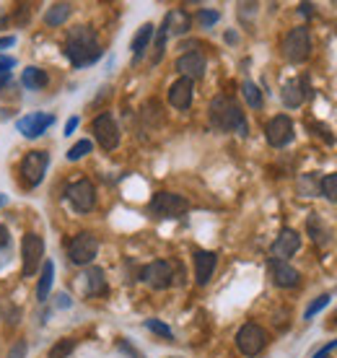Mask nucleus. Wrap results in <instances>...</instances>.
I'll return each mask as SVG.
<instances>
[{
  "mask_svg": "<svg viewBox=\"0 0 337 358\" xmlns=\"http://www.w3.org/2000/svg\"><path fill=\"white\" fill-rule=\"evenodd\" d=\"M65 55L73 63V68H86V65H94L96 60H101V47H99L96 31L91 27H76L71 29L68 34V42H65Z\"/></svg>",
  "mask_w": 337,
  "mask_h": 358,
  "instance_id": "nucleus-1",
  "label": "nucleus"
},
{
  "mask_svg": "<svg viewBox=\"0 0 337 358\" xmlns=\"http://www.w3.org/2000/svg\"><path fill=\"white\" fill-rule=\"evenodd\" d=\"M208 112H210V125H213L215 130H221V133H236V135H241V138L249 135L247 117H244L239 104L231 96H226V94L215 96L213 101H210V109H208Z\"/></svg>",
  "mask_w": 337,
  "mask_h": 358,
  "instance_id": "nucleus-2",
  "label": "nucleus"
},
{
  "mask_svg": "<svg viewBox=\"0 0 337 358\" xmlns=\"http://www.w3.org/2000/svg\"><path fill=\"white\" fill-rule=\"evenodd\" d=\"M311 55V34L306 27H296L291 29L283 39V57L288 63L299 65L303 60H309Z\"/></svg>",
  "mask_w": 337,
  "mask_h": 358,
  "instance_id": "nucleus-3",
  "label": "nucleus"
},
{
  "mask_svg": "<svg viewBox=\"0 0 337 358\" xmlns=\"http://www.w3.org/2000/svg\"><path fill=\"white\" fill-rule=\"evenodd\" d=\"M148 210L156 218H179V215H185L189 210V203L182 195H177V192H156L151 197Z\"/></svg>",
  "mask_w": 337,
  "mask_h": 358,
  "instance_id": "nucleus-4",
  "label": "nucleus"
},
{
  "mask_svg": "<svg viewBox=\"0 0 337 358\" xmlns=\"http://www.w3.org/2000/svg\"><path fill=\"white\" fill-rule=\"evenodd\" d=\"M42 257H45V239L39 234L29 231L24 236V244H21V273H24V278L34 275L36 268L42 265Z\"/></svg>",
  "mask_w": 337,
  "mask_h": 358,
  "instance_id": "nucleus-5",
  "label": "nucleus"
},
{
  "mask_svg": "<svg viewBox=\"0 0 337 358\" xmlns=\"http://www.w3.org/2000/svg\"><path fill=\"white\" fill-rule=\"evenodd\" d=\"M265 345H267V332L262 330L259 324L247 322L236 332V348H239V353H244V356H249V358L259 356V353L265 350Z\"/></svg>",
  "mask_w": 337,
  "mask_h": 358,
  "instance_id": "nucleus-6",
  "label": "nucleus"
},
{
  "mask_svg": "<svg viewBox=\"0 0 337 358\" xmlns=\"http://www.w3.org/2000/svg\"><path fill=\"white\" fill-rule=\"evenodd\" d=\"M47 166H50L47 151L27 153L24 162H21V179H24V185H27V187H39L47 174Z\"/></svg>",
  "mask_w": 337,
  "mask_h": 358,
  "instance_id": "nucleus-7",
  "label": "nucleus"
},
{
  "mask_svg": "<svg viewBox=\"0 0 337 358\" xmlns=\"http://www.w3.org/2000/svg\"><path fill=\"white\" fill-rule=\"evenodd\" d=\"M99 255V239L91 231H80L73 236L71 247H68V257L73 265H91L94 257Z\"/></svg>",
  "mask_w": 337,
  "mask_h": 358,
  "instance_id": "nucleus-8",
  "label": "nucleus"
},
{
  "mask_svg": "<svg viewBox=\"0 0 337 358\" xmlns=\"http://www.w3.org/2000/svg\"><path fill=\"white\" fill-rule=\"evenodd\" d=\"M91 133L96 138V143L104 148V151H115L117 145H120V125L115 122V117L104 112V115H99L94 122H91Z\"/></svg>",
  "mask_w": 337,
  "mask_h": 358,
  "instance_id": "nucleus-9",
  "label": "nucleus"
},
{
  "mask_svg": "<svg viewBox=\"0 0 337 358\" xmlns=\"http://www.w3.org/2000/svg\"><path fill=\"white\" fill-rule=\"evenodd\" d=\"M65 197L78 213H89L96 206V187L91 185L89 179H78V182H73L71 187L65 189Z\"/></svg>",
  "mask_w": 337,
  "mask_h": 358,
  "instance_id": "nucleus-10",
  "label": "nucleus"
},
{
  "mask_svg": "<svg viewBox=\"0 0 337 358\" xmlns=\"http://www.w3.org/2000/svg\"><path fill=\"white\" fill-rule=\"evenodd\" d=\"M293 135L296 130H293V120L288 115H275L265 125V138L273 148H285L293 141Z\"/></svg>",
  "mask_w": 337,
  "mask_h": 358,
  "instance_id": "nucleus-11",
  "label": "nucleus"
},
{
  "mask_svg": "<svg viewBox=\"0 0 337 358\" xmlns=\"http://www.w3.org/2000/svg\"><path fill=\"white\" fill-rule=\"evenodd\" d=\"M141 280L145 286L156 288V291H164L174 283V270L168 265L166 260H156V262H148L145 268L141 270Z\"/></svg>",
  "mask_w": 337,
  "mask_h": 358,
  "instance_id": "nucleus-12",
  "label": "nucleus"
},
{
  "mask_svg": "<svg viewBox=\"0 0 337 358\" xmlns=\"http://www.w3.org/2000/svg\"><path fill=\"white\" fill-rule=\"evenodd\" d=\"M52 125H55V115H50V112H31V115L21 117L16 122L18 133L24 135V138H39V135H45Z\"/></svg>",
  "mask_w": 337,
  "mask_h": 358,
  "instance_id": "nucleus-13",
  "label": "nucleus"
},
{
  "mask_svg": "<svg viewBox=\"0 0 337 358\" xmlns=\"http://www.w3.org/2000/svg\"><path fill=\"white\" fill-rule=\"evenodd\" d=\"M177 71L182 73V78L197 81V78H203L205 71H208V60H205L203 52H197V50H189V52L179 55V57H177Z\"/></svg>",
  "mask_w": 337,
  "mask_h": 358,
  "instance_id": "nucleus-14",
  "label": "nucleus"
},
{
  "mask_svg": "<svg viewBox=\"0 0 337 358\" xmlns=\"http://www.w3.org/2000/svg\"><path fill=\"white\" fill-rule=\"evenodd\" d=\"M299 250H301V234L293 229H283L273 242V260L288 262V257H293Z\"/></svg>",
  "mask_w": 337,
  "mask_h": 358,
  "instance_id": "nucleus-15",
  "label": "nucleus"
},
{
  "mask_svg": "<svg viewBox=\"0 0 337 358\" xmlns=\"http://www.w3.org/2000/svg\"><path fill=\"white\" fill-rule=\"evenodd\" d=\"M267 270H270V278H273V283L278 288H296L301 283V273L283 260H270Z\"/></svg>",
  "mask_w": 337,
  "mask_h": 358,
  "instance_id": "nucleus-16",
  "label": "nucleus"
},
{
  "mask_svg": "<svg viewBox=\"0 0 337 358\" xmlns=\"http://www.w3.org/2000/svg\"><path fill=\"white\" fill-rule=\"evenodd\" d=\"M309 96V76H301V78H293L283 86L280 91V99L288 109H299Z\"/></svg>",
  "mask_w": 337,
  "mask_h": 358,
  "instance_id": "nucleus-17",
  "label": "nucleus"
},
{
  "mask_svg": "<svg viewBox=\"0 0 337 358\" xmlns=\"http://www.w3.org/2000/svg\"><path fill=\"white\" fill-rule=\"evenodd\" d=\"M215 265H218L215 252L195 250V280H197V286H208V283H210V278H213V273H215Z\"/></svg>",
  "mask_w": 337,
  "mask_h": 358,
  "instance_id": "nucleus-18",
  "label": "nucleus"
},
{
  "mask_svg": "<svg viewBox=\"0 0 337 358\" xmlns=\"http://www.w3.org/2000/svg\"><path fill=\"white\" fill-rule=\"evenodd\" d=\"M192 81L189 78H177L168 89V104L174 109H189L192 107Z\"/></svg>",
  "mask_w": 337,
  "mask_h": 358,
  "instance_id": "nucleus-19",
  "label": "nucleus"
},
{
  "mask_svg": "<svg viewBox=\"0 0 337 358\" xmlns=\"http://www.w3.org/2000/svg\"><path fill=\"white\" fill-rule=\"evenodd\" d=\"M189 27H192V18L182 8L168 10L166 18H164V24H161V29L166 31V36H182L189 31Z\"/></svg>",
  "mask_w": 337,
  "mask_h": 358,
  "instance_id": "nucleus-20",
  "label": "nucleus"
},
{
  "mask_svg": "<svg viewBox=\"0 0 337 358\" xmlns=\"http://www.w3.org/2000/svg\"><path fill=\"white\" fill-rule=\"evenodd\" d=\"M306 231H309L311 242L317 244L320 250L329 247V242H332V231H329V226L322 221L320 213H311L309 218H306Z\"/></svg>",
  "mask_w": 337,
  "mask_h": 358,
  "instance_id": "nucleus-21",
  "label": "nucleus"
},
{
  "mask_svg": "<svg viewBox=\"0 0 337 358\" xmlns=\"http://www.w3.org/2000/svg\"><path fill=\"white\" fill-rule=\"evenodd\" d=\"M153 24H143L141 29H138V34L133 36V42H130V50H133V63H141V57L145 55V50H148V45H151L153 39Z\"/></svg>",
  "mask_w": 337,
  "mask_h": 358,
  "instance_id": "nucleus-22",
  "label": "nucleus"
},
{
  "mask_svg": "<svg viewBox=\"0 0 337 358\" xmlns=\"http://www.w3.org/2000/svg\"><path fill=\"white\" fill-rule=\"evenodd\" d=\"M86 294L89 296H104L107 294V278L101 268H89L86 273Z\"/></svg>",
  "mask_w": 337,
  "mask_h": 358,
  "instance_id": "nucleus-23",
  "label": "nucleus"
},
{
  "mask_svg": "<svg viewBox=\"0 0 337 358\" xmlns=\"http://www.w3.org/2000/svg\"><path fill=\"white\" fill-rule=\"evenodd\" d=\"M21 83H24L27 89H31V91H39V89H45L47 83H50V78H47V73L42 71V68L29 65L27 71H24V76H21Z\"/></svg>",
  "mask_w": 337,
  "mask_h": 358,
  "instance_id": "nucleus-24",
  "label": "nucleus"
},
{
  "mask_svg": "<svg viewBox=\"0 0 337 358\" xmlns=\"http://www.w3.org/2000/svg\"><path fill=\"white\" fill-rule=\"evenodd\" d=\"M52 280H55V265L52 260H47L42 265V275H39V286H36V299L39 301H47V296L52 291Z\"/></svg>",
  "mask_w": 337,
  "mask_h": 358,
  "instance_id": "nucleus-25",
  "label": "nucleus"
},
{
  "mask_svg": "<svg viewBox=\"0 0 337 358\" xmlns=\"http://www.w3.org/2000/svg\"><path fill=\"white\" fill-rule=\"evenodd\" d=\"M71 10H73L71 3H55L52 8L45 13V24H47V27H60V24H65V21H68Z\"/></svg>",
  "mask_w": 337,
  "mask_h": 358,
  "instance_id": "nucleus-26",
  "label": "nucleus"
},
{
  "mask_svg": "<svg viewBox=\"0 0 337 358\" xmlns=\"http://www.w3.org/2000/svg\"><path fill=\"white\" fill-rule=\"evenodd\" d=\"M320 182L322 179L311 171V174H301V179H299V192H301L303 197H314L320 195Z\"/></svg>",
  "mask_w": 337,
  "mask_h": 358,
  "instance_id": "nucleus-27",
  "label": "nucleus"
},
{
  "mask_svg": "<svg viewBox=\"0 0 337 358\" xmlns=\"http://www.w3.org/2000/svg\"><path fill=\"white\" fill-rule=\"evenodd\" d=\"M241 96L247 99V104L252 109H259V107H262V91H259V86H254L252 81H244V83H241Z\"/></svg>",
  "mask_w": 337,
  "mask_h": 358,
  "instance_id": "nucleus-28",
  "label": "nucleus"
},
{
  "mask_svg": "<svg viewBox=\"0 0 337 358\" xmlns=\"http://www.w3.org/2000/svg\"><path fill=\"white\" fill-rule=\"evenodd\" d=\"M320 195L327 197L329 203H335V206H337V171H332V174H327V177H322Z\"/></svg>",
  "mask_w": 337,
  "mask_h": 358,
  "instance_id": "nucleus-29",
  "label": "nucleus"
},
{
  "mask_svg": "<svg viewBox=\"0 0 337 358\" xmlns=\"http://www.w3.org/2000/svg\"><path fill=\"white\" fill-rule=\"evenodd\" d=\"M329 301H332V296H329V294L317 296V299H314V301H311V304L306 306V312H303V320H311V317H317V314H320L322 309H324V306L329 304Z\"/></svg>",
  "mask_w": 337,
  "mask_h": 358,
  "instance_id": "nucleus-30",
  "label": "nucleus"
},
{
  "mask_svg": "<svg viewBox=\"0 0 337 358\" xmlns=\"http://www.w3.org/2000/svg\"><path fill=\"white\" fill-rule=\"evenodd\" d=\"M166 31L164 29H159L156 31V47H153V57H151V63L153 65H159L161 63V57H164V50H166Z\"/></svg>",
  "mask_w": 337,
  "mask_h": 358,
  "instance_id": "nucleus-31",
  "label": "nucleus"
},
{
  "mask_svg": "<svg viewBox=\"0 0 337 358\" xmlns=\"http://www.w3.org/2000/svg\"><path fill=\"white\" fill-rule=\"evenodd\" d=\"M145 327L151 332H156V335H161V338H166V341H174V332H171V327L168 324H164L161 320H145Z\"/></svg>",
  "mask_w": 337,
  "mask_h": 358,
  "instance_id": "nucleus-32",
  "label": "nucleus"
},
{
  "mask_svg": "<svg viewBox=\"0 0 337 358\" xmlns=\"http://www.w3.org/2000/svg\"><path fill=\"white\" fill-rule=\"evenodd\" d=\"M91 148H94V143H91V141H78V143L68 151V162H78V159H83L86 153H91Z\"/></svg>",
  "mask_w": 337,
  "mask_h": 358,
  "instance_id": "nucleus-33",
  "label": "nucleus"
},
{
  "mask_svg": "<svg viewBox=\"0 0 337 358\" xmlns=\"http://www.w3.org/2000/svg\"><path fill=\"white\" fill-rule=\"evenodd\" d=\"M218 18H221V13H218V10L203 8L200 13H197V24H200V27H205V29H210L213 24H218Z\"/></svg>",
  "mask_w": 337,
  "mask_h": 358,
  "instance_id": "nucleus-34",
  "label": "nucleus"
},
{
  "mask_svg": "<svg viewBox=\"0 0 337 358\" xmlns=\"http://www.w3.org/2000/svg\"><path fill=\"white\" fill-rule=\"evenodd\" d=\"M73 348H76V341H71V338H65V341H60L52 350H50V358H65Z\"/></svg>",
  "mask_w": 337,
  "mask_h": 358,
  "instance_id": "nucleus-35",
  "label": "nucleus"
},
{
  "mask_svg": "<svg viewBox=\"0 0 337 358\" xmlns=\"http://www.w3.org/2000/svg\"><path fill=\"white\" fill-rule=\"evenodd\" d=\"M309 127H314V130H317V135H322V138H324L327 143H335V135H332V130H329L327 125H320V122H311Z\"/></svg>",
  "mask_w": 337,
  "mask_h": 358,
  "instance_id": "nucleus-36",
  "label": "nucleus"
},
{
  "mask_svg": "<svg viewBox=\"0 0 337 358\" xmlns=\"http://www.w3.org/2000/svg\"><path fill=\"white\" fill-rule=\"evenodd\" d=\"M24 356H27V343L24 341L13 343V348L8 350V358H24Z\"/></svg>",
  "mask_w": 337,
  "mask_h": 358,
  "instance_id": "nucleus-37",
  "label": "nucleus"
},
{
  "mask_svg": "<svg viewBox=\"0 0 337 358\" xmlns=\"http://www.w3.org/2000/svg\"><path fill=\"white\" fill-rule=\"evenodd\" d=\"M332 350H337V341H329L324 348H320L311 358H329V353H332Z\"/></svg>",
  "mask_w": 337,
  "mask_h": 358,
  "instance_id": "nucleus-38",
  "label": "nucleus"
},
{
  "mask_svg": "<svg viewBox=\"0 0 337 358\" xmlns=\"http://www.w3.org/2000/svg\"><path fill=\"white\" fill-rule=\"evenodd\" d=\"M16 68V60L13 57H6V55H0V71H13Z\"/></svg>",
  "mask_w": 337,
  "mask_h": 358,
  "instance_id": "nucleus-39",
  "label": "nucleus"
},
{
  "mask_svg": "<svg viewBox=\"0 0 337 358\" xmlns=\"http://www.w3.org/2000/svg\"><path fill=\"white\" fill-rule=\"evenodd\" d=\"M16 45V36L10 34V36H0V50H8V47Z\"/></svg>",
  "mask_w": 337,
  "mask_h": 358,
  "instance_id": "nucleus-40",
  "label": "nucleus"
},
{
  "mask_svg": "<svg viewBox=\"0 0 337 358\" xmlns=\"http://www.w3.org/2000/svg\"><path fill=\"white\" fill-rule=\"evenodd\" d=\"M3 247H10L8 229H6V226H0V250H3Z\"/></svg>",
  "mask_w": 337,
  "mask_h": 358,
  "instance_id": "nucleus-41",
  "label": "nucleus"
},
{
  "mask_svg": "<svg viewBox=\"0 0 337 358\" xmlns=\"http://www.w3.org/2000/svg\"><path fill=\"white\" fill-rule=\"evenodd\" d=\"M78 117H71V120H68V122H65V135H73V130H76V127H78Z\"/></svg>",
  "mask_w": 337,
  "mask_h": 358,
  "instance_id": "nucleus-42",
  "label": "nucleus"
},
{
  "mask_svg": "<svg viewBox=\"0 0 337 358\" xmlns=\"http://www.w3.org/2000/svg\"><path fill=\"white\" fill-rule=\"evenodd\" d=\"M10 83V71H0V91Z\"/></svg>",
  "mask_w": 337,
  "mask_h": 358,
  "instance_id": "nucleus-43",
  "label": "nucleus"
},
{
  "mask_svg": "<svg viewBox=\"0 0 337 358\" xmlns=\"http://www.w3.org/2000/svg\"><path fill=\"white\" fill-rule=\"evenodd\" d=\"M57 306H62V309H65V306H71V299H68L65 294H60L57 296Z\"/></svg>",
  "mask_w": 337,
  "mask_h": 358,
  "instance_id": "nucleus-44",
  "label": "nucleus"
},
{
  "mask_svg": "<svg viewBox=\"0 0 337 358\" xmlns=\"http://www.w3.org/2000/svg\"><path fill=\"white\" fill-rule=\"evenodd\" d=\"M6 203H8V197H6V195H0V208L6 206Z\"/></svg>",
  "mask_w": 337,
  "mask_h": 358,
  "instance_id": "nucleus-45",
  "label": "nucleus"
},
{
  "mask_svg": "<svg viewBox=\"0 0 337 358\" xmlns=\"http://www.w3.org/2000/svg\"><path fill=\"white\" fill-rule=\"evenodd\" d=\"M332 324H335V327H337V314H335V322H332Z\"/></svg>",
  "mask_w": 337,
  "mask_h": 358,
  "instance_id": "nucleus-46",
  "label": "nucleus"
}]
</instances>
